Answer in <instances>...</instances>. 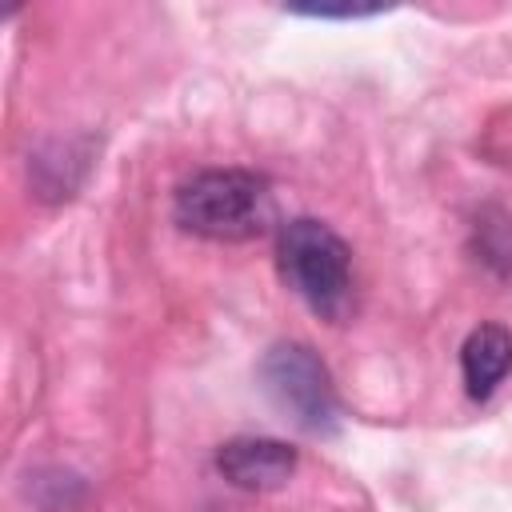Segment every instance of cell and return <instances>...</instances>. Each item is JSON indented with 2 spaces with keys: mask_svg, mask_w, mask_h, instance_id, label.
I'll use <instances>...</instances> for the list:
<instances>
[{
  "mask_svg": "<svg viewBox=\"0 0 512 512\" xmlns=\"http://www.w3.org/2000/svg\"><path fill=\"white\" fill-rule=\"evenodd\" d=\"M176 224L208 240H252L272 224V188L244 168H208L176 188Z\"/></svg>",
  "mask_w": 512,
  "mask_h": 512,
  "instance_id": "obj_1",
  "label": "cell"
},
{
  "mask_svg": "<svg viewBox=\"0 0 512 512\" xmlns=\"http://www.w3.org/2000/svg\"><path fill=\"white\" fill-rule=\"evenodd\" d=\"M280 276L324 320H344L352 308V252L320 220L296 216L280 228Z\"/></svg>",
  "mask_w": 512,
  "mask_h": 512,
  "instance_id": "obj_2",
  "label": "cell"
},
{
  "mask_svg": "<svg viewBox=\"0 0 512 512\" xmlns=\"http://www.w3.org/2000/svg\"><path fill=\"white\" fill-rule=\"evenodd\" d=\"M260 380L296 428L312 436H328L336 428V388L324 360L308 344H276L260 364Z\"/></svg>",
  "mask_w": 512,
  "mask_h": 512,
  "instance_id": "obj_3",
  "label": "cell"
},
{
  "mask_svg": "<svg viewBox=\"0 0 512 512\" xmlns=\"http://www.w3.org/2000/svg\"><path fill=\"white\" fill-rule=\"evenodd\" d=\"M216 468L232 488L244 492H268L292 480L296 472V448L268 436H236L216 452Z\"/></svg>",
  "mask_w": 512,
  "mask_h": 512,
  "instance_id": "obj_4",
  "label": "cell"
},
{
  "mask_svg": "<svg viewBox=\"0 0 512 512\" xmlns=\"http://www.w3.org/2000/svg\"><path fill=\"white\" fill-rule=\"evenodd\" d=\"M460 372L472 400H488L512 372V332L500 324H480L460 348Z\"/></svg>",
  "mask_w": 512,
  "mask_h": 512,
  "instance_id": "obj_5",
  "label": "cell"
},
{
  "mask_svg": "<svg viewBox=\"0 0 512 512\" xmlns=\"http://www.w3.org/2000/svg\"><path fill=\"white\" fill-rule=\"evenodd\" d=\"M296 12H308V16H368L376 8H356V4H344V8H296Z\"/></svg>",
  "mask_w": 512,
  "mask_h": 512,
  "instance_id": "obj_6",
  "label": "cell"
}]
</instances>
